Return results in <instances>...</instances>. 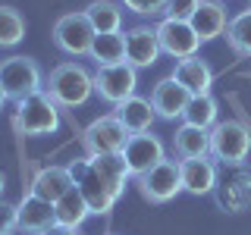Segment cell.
<instances>
[{"label": "cell", "instance_id": "cell-12", "mask_svg": "<svg viewBox=\"0 0 251 235\" xmlns=\"http://www.w3.org/2000/svg\"><path fill=\"white\" fill-rule=\"evenodd\" d=\"M160 41H157V28L151 25H135L126 31V63L135 69L154 66L160 57Z\"/></svg>", "mask_w": 251, "mask_h": 235}, {"label": "cell", "instance_id": "cell-26", "mask_svg": "<svg viewBox=\"0 0 251 235\" xmlns=\"http://www.w3.org/2000/svg\"><path fill=\"white\" fill-rule=\"evenodd\" d=\"M226 44H229V50L235 57L251 60V10L229 19V25H226Z\"/></svg>", "mask_w": 251, "mask_h": 235}, {"label": "cell", "instance_id": "cell-6", "mask_svg": "<svg viewBox=\"0 0 251 235\" xmlns=\"http://www.w3.org/2000/svg\"><path fill=\"white\" fill-rule=\"evenodd\" d=\"M135 88H138V69L129 66V63L98 66V72H94V94L113 107L135 97Z\"/></svg>", "mask_w": 251, "mask_h": 235}, {"label": "cell", "instance_id": "cell-21", "mask_svg": "<svg viewBox=\"0 0 251 235\" xmlns=\"http://www.w3.org/2000/svg\"><path fill=\"white\" fill-rule=\"evenodd\" d=\"M85 16L98 35H113L123 28V3H116V0H91L85 6Z\"/></svg>", "mask_w": 251, "mask_h": 235}, {"label": "cell", "instance_id": "cell-33", "mask_svg": "<svg viewBox=\"0 0 251 235\" xmlns=\"http://www.w3.org/2000/svg\"><path fill=\"white\" fill-rule=\"evenodd\" d=\"M3 188H6V176L0 172V194H3Z\"/></svg>", "mask_w": 251, "mask_h": 235}, {"label": "cell", "instance_id": "cell-30", "mask_svg": "<svg viewBox=\"0 0 251 235\" xmlns=\"http://www.w3.org/2000/svg\"><path fill=\"white\" fill-rule=\"evenodd\" d=\"M19 232V204L0 201V235Z\"/></svg>", "mask_w": 251, "mask_h": 235}, {"label": "cell", "instance_id": "cell-8", "mask_svg": "<svg viewBox=\"0 0 251 235\" xmlns=\"http://www.w3.org/2000/svg\"><path fill=\"white\" fill-rule=\"evenodd\" d=\"M69 172H73V182H75V188L82 191V198L88 201V210L91 213H110L113 210V204H116V198H113V191H110V185L100 179V172L94 169V163L88 160V157H82V160H73L69 163Z\"/></svg>", "mask_w": 251, "mask_h": 235}, {"label": "cell", "instance_id": "cell-29", "mask_svg": "<svg viewBox=\"0 0 251 235\" xmlns=\"http://www.w3.org/2000/svg\"><path fill=\"white\" fill-rule=\"evenodd\" d=\"M201 0H170L167 3V13H163V19H176V22H192L195 10H198Z\"/></svg>", "mask_w": 251, "mask_h": 235}, {"label": "cell", "instance_id": "cell-32", "mask_svg": "<svg viewBox=\"0 0 251 235\" xmlns=\"http://www.w3.org/2000/svg\"><path fill=\"white\" fill-rule=\"evenodd\" d=\"M6 100H10V97H6V91H3V85H0V110H3V104H6Z\"/></svg>", "mask_w": 251, "mask_h": 235}, {"label": "cell", "instance_id": "cell-19", "mask_svg": "<svg viewBox=\"0 0 251 235\" xmlns=\"http://www.w3.org/2000/svg\"><path fill=\"white\" fill-rule=\"evenodd\" d=\"M69 188H75L69 166H47V169H41L35 176V182H31V194H38V198L57 204Z\"/></svg>", "mask_w": 251, "mask_h": 235}, {"label": "cell", "instance_id": "cell-2", "mask_svg": "<svg viewBox=\"0 0 251 235\" xmlns=\"http://www.w3.org/2000/svg\"><path fill=\"white\" fill-rule=\"evenodd\" d=\"M13 129L25 138H38V135H53L60 129V107L47 97L44 91L31 94V97L19 100L13 113Z\"/></svg>", "mask_w": 251, "mask_h": 235}, {"label": "cell", "instance_id": "cell-20", "mask_svg": "<svg viewBox=\"0 0 251 235\" xmlns=\"http://www.w3.org/2000/svg\"><path fill=\"white\" fill-rule=\"evenodd\" d=\"M113 113H116V119H120L126 129H129V135H138V132H151V125H154V107H151V100H145V97H129V100H123L120 107H113Z\"/></svg>", "mask_w": 251, "mask_h": 235}, {"label": "cell", "instance_id": "cell-23", "mask_svg": "<svg viewBox=\"0 0 251 235\" xmlns=\"http://www.w3.org/2000/svg\"><path fill=\"white\" fill-rule=\"evenodd\" d=\"M53 210H57V223L60 226H69V229H78V226L91 216L88 201L82 198V191H78V188H69V191L63 194L57 204H53Z\"/></svg>", "mask_w": 251, "mask_h": 235}, {"label": "cell", "instance_id": "cell-14", "mask_svg": "<svg viewBox=\"0 0 251 235\" xmlns=\"http://www.w3.org/2000/svg\"><path fill=\"white\" fill-rule=\"evenodd\" d=\"M188 100H192V94H188L173 75L160 78V82L154 85V91H151V107H154V113L160 116V119H176V116H182Z\"/></svg>", "mask_w": 251, "mask_h": 235}, {"label": "cell", "instance_id": "cell-15", "mask_svg": "<svg viewBox=\"0 0 251 235\" xmlns=\"http://www.w3.org/2000/svg\"><path fill=\"white\" fill-rule=\"evenodd\" d=\"M179 172H182V191L195 194H210L217 185V166L207 157H195V160H179Z\"/></svg>", "mask_w": 251, "mask_h": 235}, {"label": "cell", "instance_id": "cell-27", "mask_svg": "<svg viewBox=\"0 0 251 235\" xmlns=\"http://www.w3.org/2000/svg\"><path fill=\"white\" fill-rule=\"evenodd\" d=\"M25 38V19L16 6H0V47H16Z\"/></svg>", "mask_w": 251, "mask_h": 235}, {"label": "cell", "instance_id": "cell-9", "mask_svg": "<svg viewBox=\"0 0 251 235\" xmlns=\"http://www.w3.org/2000/svg\"><path fill=\"white\" fill-rule=\"evenodd\" d=\"M138 191L151 204H167L182 191V172H179V160H160L154 169L135 176Z\"/></svg>", "mask_w": 251, "mask_h": 235}, {"label": "cell", "instance_id": "cell-18", "mask_svg": "<svg viewBox=\"0 0 251 235\" xmlns=\"http://www.w3.org/2000/svg\"><path fill=\"white\" fill-rule=\"evenodd\" d=\"M173 154L176 160H195V157H207L210 154V132L198 129V125L182 122L173 135Z\"/></svg>", "mask_w": 251, "mask_h": 235}, {"label": "cell", "instance_id": "cell-13", "mask_svg": "<svg viewBox=\"0 0 251 235\" xmlns=\"http://www.w3.org/2000/svg\"><path fill=\"white\" fill-rule=\"evenodd\" d=\"M50 226H57V210H53V204L28 191L19 204V232L22 235H44Z\"/></svg>", "mask_w": 251, "mask_h": 235}, {"label": "cell", "instance_id": "cell-7", "mask_svg": "<svg viewBox=\"0 0 251 235\" xmlns=\"http://www.w3.org/2000/svg\"><path fill=\"white\" fill-rule=\"evenodd\" d=\"M94 35H98V31L91 28L85 10L66 13L53 22V44H57L63 53H69V57H88L91 44H94Z\"/></svg>", "mask_w": 251, "mask_h": 235}, {"label": "cell", "instance_id": "cell-10", "mask_svg": "<svg viewBox=\"0 0 251 235\" xmlns=\"http://www.w3.org/2000/svg\"><path fill=\"white\" fill-rule=\"evenodd\" d=\"M157 41H160V50L170 53L176 63L188 60V57H198V47H201V38L195 35L192 22H176V19H160Z\"/></svg>", "mask_w": 251, "mask_h": 235}, {"label": "cell", "instance_id": "cell-11", "mask_svg": "<svg viewBox=\"0 0 251 235\" xmlns=\"http://www.w3.org/2000/svg\"><path fill=\"white\" fill-rule=\"evenodd\" d=\"M123 157L129 163L132 176H141V172L154 169L160 160H167V151H163V141L151 135V132H138V135H129L123 147Z\"/></svg>", "mask_w": 251, "mask_h": 235}, {"label": "cell", "instance_id": "cell-3", "mask_svg": "<svg viewBox=\"0 0 251 235\" xmlns=\"http://www.w3.org/2000/svg\"><path fill=\"white\" fill-rule=\"evenodd\" d=\"M251 154V129L242 119H223L210 129V157L226 166H242Z\"/></svg>", "mask_w": 251, "mask_h": 235}, {"label": "cell", "instance_id": "cell-28", "mask_svg": "<svg viewBox=\"0 0 251 235\" xmlns=\"http://www.w3.org/2000/svg\"><path fill=\"white\" fill-rule=\"evenodd\" d=\"M120 3L135 16H160V13H167L170 0H120Z\"/></svg>", "mask_w": 251, "mask_h": 235}, {"label": "cell", "instance_id": "cell-24", "mask_svg": "<svg viewBox=\"0 0 251 235\" xmlns=\"http://www.w3.org/2000/svg\"><path fill=\"white\" fill-rule=\"evenodd\" d=\"M88 57L98 66H113V63H126V35L113 31V35H94L91 53Z\"/></svg>", "mask_w": 251, "mask_h": 235}, {"label": "cell", "instance_id": "cell-25", "mask_svg": "<svg viewBox=\"0 0 251 235\" xmlns=\"http://www.w3.org/2000/svg\"><path fill=\"white\" fill-rule=\"evenodd\" d=\"M217 116H220L217 97H214V94H201V97H192V100H188L182 119H185L188 125H198V129H207V132H210V129L220 122Z\"/></svg>", "mask_w": 251, "mask_h": 235}, {"label": "cell", "instance_id": "cell-1", "mask_svg": "<svg viewBox=\"0 0 251 235\" xmlns=\"http://www.w3.org/2000/svg\"><path fill=\"white\" fill-rule=\"evenodd\" d=\"M44 94L63 110L82 107L94 94V75L82 63L66 60V63H60V66H53L50 75L44 78Z\"/></svg>", "mask_w": 251, "mask_h": 235}, {"label": "cell", "instance_id": "cell-22", "mask_svg": "<svg viewBox=\"0 0 251 235\" xmlns=\"http://www.w3.org/2000/svg\"><path fill=\"white\" fill-rule=\"evenodd\" d=\"M88 160L94 163V169L100 172V179L110 185L113 198L120 201V194H123V188H126V179L132 176L126 157H123V154H104V157H88Z\"/></svg>", "mask_w": 251, "mask_h": 235}, {"label": "cell", "instance_id": "cell-4", "mask_svg": "<svg viewBox=\"0 0 251 235\" xmlns=\"http://www.w3.org/2000/svg\"><path fill=\"white\" fill-rule=\"evenodd\" d=\"M0 85H3L6 97L10 100H25L31 94L44 91V78L41 69L31 57H6L0 60Z\"/></svg>", "mask_w": 251, "mask_h": 235}, {"label": "cell", "instance_id": "cell-34", "mask_svg": "<svg viewBox=\"0 0 251 235\" xmlns=\"http://www.w3.org/2000/svg\"><path fill=\"white\" fill-rule=\"evenodd\" d=\"M107 235H113V232H107Z\"/></svg>", "mask_w": 251, "mask_h": 235}, {"label": "cell", "instance_id": "cell-5", "mask_svg": "<svg viewBox=\"0 0 251 235\" xmlns=\"http://www.w3.org/2000/svg\"><path fill=\"white\" fill-rule=\"evenodd\" d=\"M126 141H129V129L116 119V113L98 116L82 129V151L85 157H104V154H123Z\"/></svg>", "mask_w": 251, "mask_h": 235}, {"label": "cell", "instance_id": "cell-17", "mask_svg": "<svg viewBox=\"0 0 251 235\" xmlns=\"http://www.w3.org/2000/svg\"><path fill=\"white\" fill-rule=\"evenodd\" d=\"M182 88L192 94V97H201V94H210V85H214V69L207 66L201 57H188L176 63V72H173Z\"/></svg>", "mask_w": 251, "mask_h": 235}, {"label": "cell", "instance_id": "cell-31", "mask_svg": "<svg viewBox=\"0 0 251 235\" xmlns=\"http://www.w3.org/2000/svg\"><path fill=\"white\" fill-rule=\"evenodd\" d=\"M44 235H78V229H69V226H50V229H47Z\"/></svg>", "mask_w": 251, "mask_h": 235}, {"label": "cell", "instance_id": "cell-16", "mask_svg": "<svg viewBox=\"0 0 251 235\" xmlns=\"http://www.w3.org/2000/svg\"><path fill=\"white\" fill-rule=\"evenodd\" d=\"M226 25H229V16H226V6L220 0H201L198 10L192 16V28L195 35L204 41H214V38L226 35Z\"/></svg>", "mask_w": 251, "mask_h": 235}]
</instances>
